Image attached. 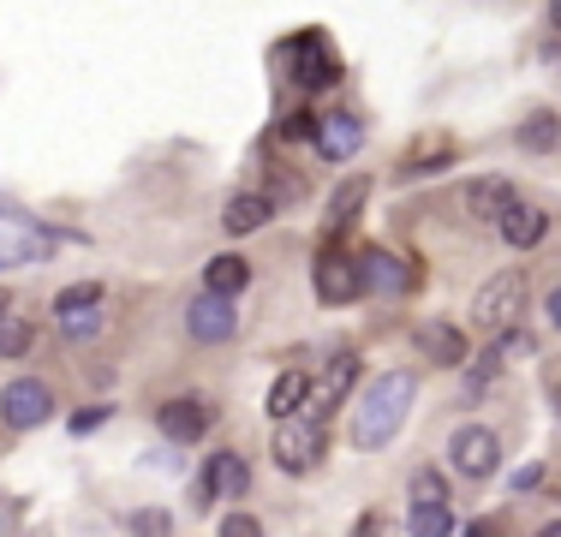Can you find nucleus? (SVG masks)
<instances>
[{
	"instance_id": "f257e3e1",
	"label": "nucleus",
	"mask_w": 561,
	"mask_h": 537,
	"mask_svg": "<svg viewBox=\"0 0 561 537\" xmlns=\"http://www.w3.org/2000/svg\"><path fill=\"white\" fill-rule=\"evenodd\" d=\"M412 376L407 370H389V376H377V382L365 388V400H358V412H353V448H382V442H394V430L407 424V412H412Z\"/></svg>"
},
{
	"instance_id": "f03ea898",
	"label": "nucleus",
	"mask_w": 561,
	"mask_h": 537,
	"mask_svg": "<svg viewBox=\"0 0 561 537\" xmlns=\"http://www.w3.org/2000/svg\"><path fill=\"white\" fill-rule=\"evenodd\" d=\"M275 60H280V72H287L299 90H323V84H335V48H329V36H323V31H299V36H287Z\"/></svg>"
},
{
	"instance_id": "7ed1b4c3",
	"label": "nucleus",
	"mask_w": 561,
	"mask_h": 537,
	"mask_svg": "<svg viewBox=\"0 0 561 537\" xmlns=\"http://www.w3.org/2000/svg\"><path fill=\"white\" fill-rule=\"evenodd\" d=\"M519 311H526V268H502L478 287L472 299V322L478 329H514Z\"/></svg>"
},
{
	"instance_id": "20e7f679",
	"label": "nucleus",
	"mask_w": 561,
	"mask_h": 537,
	"mask_svg": "<svg viewBox=\"0 0 561 537\" xmlns=\"http://www.w3.org/2000/svg\"><path fill=\"white\" fill-rule=\"evenodd\" d=\"M270 448H275L280 472L299 478V472H311V466L323 460V424H317V419H287V424H275Z\"/></svg>"
},
{
	"instance_id": "39448f33",
	"label": "nucleus",
	"mask_w": 561,
	"mask_h": 537,
	"mask_svg": "<svg viewBox=\"0 0 561 537\" xmlns=\"http://www.w3.org/2000/svg\"><path fill=\"white\" fill-rule=\"evenodd\" d=\"M55 412V395H48V382H36V376H19V382L0 388V419L12 430H36Z\"/></svg>"
},
{
	"instance_id": "423d86ee",
	"label": "nucleus",
	"mask_w": 561,
	"mask_h": 537,
	"mask_svg": "<svg viewBox=\"0 0 561 537\" xmlns=\"http://www.w3.org/2000/svg\"><path fill=\"white\" fill-rule=\"evenodd\" d=\"M311 281H317V299H323V305H353L358 293H365V281H358V258H346V251H323Z\"/></svg>"
},
{
	"instance_id": "0eeeda50",
	"label": "nucleus",
	"mask_w": 561,
	"mask_h": 537,
	"mask_svg": "<svg viewBox=\"0 0 561 537\" xmlns=\"http://www.w3.org/2000/svg\"><path fill=\"white\" fill-rule=\"evenodd\" d=\"M448 460L460 466L466 478H490V472H496V460H502V448H496V436H490L484 424H466V430H454Z\"/></svg>"
},
{
	"instance_id": "6e6552de",
	"label": "nucleus",
	"mask_w": 561,
	"mask_h": 537,
	"mask_svg": "<svg viewBox=\"0 0 561 537\" xmlns=\"http://www.w3.org/2000/svg\"><path fill=\"white\" fill-rule=\"evenodd\" d=\"M353 376H358V358H353V353H335V358H329V370H323V382H317L311 395H305L299 419H317V424H323V412H335L341 400H346Z\"/></svg>"
},
{
	"instance_id": "1a4fd4ad",
	"label": "nucleus",
	"mask_w": 561,
	"mask_h": 537,
	"mask_svg": "<svg viewBox=\"0 0 561 537\" xmlns=\"http://www.w3.org/2000/svg\"><path fill=\"white\" fill-rule=\"evenodd\" d=\"M185 329L197 334V341H233L239 317H233V299H216V293H204V299H192V311H185Z\"/></svg>"
},
{
	"instance_id": "9d476101",
	"label": "nucleus",
	"mask_w": 561,
	"mask_h": 537,
	"mask_svg": "<svg viewBox=\"0 0 561 537\" xmlns=\"http://www.w3.org/2000/svg\"><path fill=\"white\" fill-rule=\"evenodd\" d=\"M466 209H472V221H507V215L519 209V192L514 180H502V173H490V180L472 185V197H466Z\"/></svg>"
},
{
	"instance_id": "9b49d317",
	"label": "nucleus",
	"mask_w": 561,
	"mask_h": 537,
	"mask_svg": "<svg viewBox=\"0 0 561 537\" xmlns=\"http://www.w3.org/2000/svg\"><path fill=\"white\" fill-rule=\"evenodd\" d=\"M156 419H162V436H173V442H197L209 424H216V412H209V400H168Z\"/></svg>"
},
{
	"instance_id": "f8f14e48",
	"label": "nucleus",
	"mask_w": 561,
	"mask_h": 537,
	"mask_svg": "<svg viewBox=\"0 0 561 537\" xmlns=\"http://www.w3.org/2000/svg\"><path fill=\"white\" fill-rule=\"evenodd\" d=\"M358 144H365V126H358L353 114L317 119V150H323V161H353Z\"/></svg>"
},
{
	"instance_id": "ddd939ff",
	"label": "nucleus",
	"mask_w": 561,
	"mask_h": 537,
	"mask_svg": "<svg viewBox=\"0 0 561 537\" xmlns=\"http://www.w3.org/2000/svg\"><path fill=\"white\" fill-rule=\"evenodd\" d=\"M358 281H365V287H377V293H407L419 275H412L394 251H365V258H358Z\"/></svg>"
},
{
	"instance_id": "4468645a",
	"label": "nucleus",
	"mask_w": 561,
	"mask_h": 537,
	"mask_svg": "<svg viewBox=\"0 0 561 537\" xmlns=\"http://www.w3.org/2000/svg\"><path fill=\"white\" fill-rule=\"evenodd\" d=\"M419 346H424V358H431V365H466V334L454 329V322H424L419 329Z\"/></svg>"
},
{
	"instance_id": "2eb2a0df",
	"label": "nucleus",
	"mask_w": 561,
	"mask_h": 537,
	"mask_svg": "<svg viewBox=\"0 0 561 537\" xmlns=\"http://www.w3.org/2000/svg\"><path fill=\"white\" fill-rule=\"evenodd\" d=\"M275 215V204L263 192H239V197H227V209H221V227L227 233H257L263 221Z\"/></svg>"
},
{
	"instance_id": "dca6fc26",
	"label": "nucleus",
	"mask_w": 561,
	"mask_h": 537,
	"mask_svg": "<svg viewBox=\"0 0 561 537\" xmlns=\"http://www.w3.org/2000/svg\"><path fill=\"white\" fill-rule=\"evenodd\" d=\"M365 197H370V180H365V173H346V180L335 185V197H329V233H346Z\"/></svg>"
},
{
	"instance_id": "f3484780",
	"label": "nucleus",
	"mask_w": 561,
	"mask_h": 537,
	"mask_svg": "<svg viewBox=\"0 0 561 537\" xmlns=\"http://www.w3.org/2000/svg\"><path fill=\"white\" fill-rule=\"evenodd\" d=\"M204 287L216 293V299H233V293H245L251 287V263L245 258H209V268H204Z\"/></svg>"
},
{
	"instance_id": "a211bd4d",
	"label": "nucleus",
	"mask_w": 561,
	"mask_h": 537,
	"mask_svg": "<svg viewBox=\"0 0 561 537\" xmlns=\"http://www.w3.org/2000/svg\"><path fill=\"white\" fill-rule=\"evenodd\" d=\"M543 233H550V215H543V209H531V204H519V209L502 221V239H507L514 251H531Z\"/></svg>"
},
{
	"instance_id": "6ab92c4d",
	"label": "nucleus",
	"mask_w": 561,
	"mask_h": 537,
	"mask_svg": "<svg viewBox=\"0 0 561 537\" xmlns=\"http://www.w3.org/2000/svg\"><path fill=\"white\" fill-rule=\"evenodd\" d=\"M43 251H48L43 233H31V227H19V221H0V263H31V258H43Z\"/></svg>"
},
{
	"instance_id": "aec40b11",
	"label": "nucleus",
	"mask_w": 561,
	"mask_h": 537,
	"mask_svg": "<svg viewBox=\"0 0 561 537\" xmlns=\"http://www.w3.org/2000/svg\"><path fill=\"white\" fill-rule=\"evenodd\" d=\"M209 490L227 495V502H233V495H245L251 490V466L239 460V454H216V460H209Z\"/></svg>"
},
{
	"instance_id": "412c9836",
	"label": "nucleus",
	"mask_w": 561,
	"mask_h": 537,
	"mask_svg": "<svg viewBox=\"0 0 561 537\" xmlns=\"http://www.w3.org/2000/svg\"><path fill=\"white\" fill-rule=\"evenodd\" d=\"M305 395H311V382H305L299 370H287L280 382L270 388V419L275 424H287V419H299V407H305Z\"/></svg>"
},
{
	"instance_id": "4be33fe9",
	"label": "nucleus",
	"mask_w": 561,
	"mask_h": 537,
	"mask_svg": "<svg viewBox=\"0 0 561 537\" xmlns=\"http://www.w3.org/2000/svg\"><path fill=\"white\" fill-rule=\"evenodd\" d=\"M556 144H561V119L550 114V107H538V114H526V119H519V150H556Z\"/></svg>"
},
{
	"instance_id": "5701e85b",
	"label": "nucleus",
	"mask_w": 561,
	"mask_h": 537,
	"mask_svg": "<svg viewBox=\"0 0 561 537\" xmlns=\"http://www.w3.org/2000/svg\"><path fill=\"white\" fill-rule=\"evenodd\" d=\"M96 305H102V287L96 281H78V287H66L55 299V317H78V311H96Z\"/></svg>"
},
{
	"instance_id": "b1692460",
	"label": "nucleus",
	"mask_w": 561,
	"mask_h": 537,
	"mask_svg": "<svg viewBox=\"0 0 561 537\" xmlns=\"http://www.w3.org/2000/svg\"><path fill=\"white\" fill-rule=\"evenodd\" d=\"M24 353H31V322L0 317V358H24Z\"/></svg>"
},
{
	"instance_id": "393cba45",
	"label": "nucleus",
	"mask_w": 561,
	"mask_h": 537,
	"mask_svg": "<svg viewBox=\"0 0 561 537\" xmlns=\"http://www.w3.org/2000/svg\"><path fill=\"white\" fill-rule=\"evenodd\" d=\"M412 502L419 507H448V483L436 472H412Z\"/></svg>"
},
{
	"instance_id": "a878e982",
	"label": "nucleus",
	"mask_w": 561,
	"mask_h": 537,
	"mask_svg": "<svg viewBox=\"0 0 561 537\" xmlns=\"http://www.w3.org/2000/svg\"><path fill=\"white\" fill-rule=\"evenodd\" d=\"M454 519L448 507H412V537H448Z\"/></svg>"
},
{
	"instance_id": "bb28decb",
	"label": "nucleus",
	"mask_w": 561,
	"mask_h": 537,
	"mask_svg": "<svg viewBox=\"0 0 561 537\" xmlns=\"http://www.w3.org/2000/svg\"><path fill=\"white\" fill-rule=\"evenodd\" d=\"M168 532H173L168 507H144V514L131 519V537H168Z\"/></svg>"
},
{
	"instance_id": "cd10ccee",
	"label": "nucleus",
	"mask_w": 561,
	"mask_h": 537,
	"mask_svg": "<svg viewBox=\"0 0 561 537\" xmlns=\"http://www.w3.org/2000/svg\"><path fill=\"white\" fill-rule=\"evenodd\" d=\"M60 334H66V341H90V334H102V317H96V311L60 317Z\"/></svg>"
},
{
	"instance_id": "c85d7f7f",
	"label": "nucleus",
	"mask_w": 561,
	"mask_h": 537,
	"mask_svg": "<svg viewBox=\"0 0 561 537\" xmlns=\"http://www.w3.org/2000/svg\"><path fill=\"white\" fill-rule=\"evenodd\" d=\"M221 537H263V532H257V519H251V514H227Z\"/></svg>"
},
{
	"instance_id": "c756f323",
	"label": "nucleus",
	"mask_w": 561,
	"mask_h": 537,
	"mask_svg": "<svg viewBox=\"0 0 561 537\" xmlns=\"http://www.w3.org/2000/svg\"><path fill=\"white\" fill-rule=\"evenodd\" d=\"M353 537H400L394 526H389V519H382V514H365V519H358V526H353Z\"/></svg>"
},
{
	"instance_id": "7c9ffc66",
	"label": "nucleus",
	"mask_w": 561,
	"mask_h": 537,
	"mask_svg": "<svg viewBox=\"0 0 561 537\" xmlns=\"http://www.w3.org/2000/svg\"><path fill=\"white\" fill-rule=\"evenodd\" d=\"M102 419H108V407H84V412H72V430H78V436H90Z\"/></svg>"
},
{
	"instance_id": "2f4dec72",
	"label": "nucleus",
	"mask_w": 561,
	"mask_h": 537,
	"mask_svg": "<svg viewBox=\"0 0 561 537\" xmlns=\"http://www.w3.org/2000/svg\"><path fill=\"white\" fill-rule=\"evenodd\" d=\"M466 537H502L496 519H478V526H466Z\"/></svg>"
},
{
	"instance_id": "473e14b6",
	"label": "nucleus",
	"mask_w": 561,
	"mask_h": 537,
	"mask_svg": "<svg viewBox=\"0 0 561 537\" xmlns=\"http://www.w3.org/2000/svg\"><path fill=\"white\" fill-rule=\"evenodd\" d=\"M550 322H556V329H561V287L550 293Z\"/></svg>"
},
{
	"instance_id": "72a5a7b5",
	"label": "nucleus",
	"mask_w": 561,
	"mask_h": 537,
	"mask_svg": "<svg viewBox=\"0 0 561 537\" xmlns=\"http://www.w3.org/2000/svg\"><path fill=\"white\" fill-rule=\"evenodd\" d=\"M538 537H561V519H556V526H543V532H538Z\"/></svg>"
},
{
	"instance_id": "f704fd0d",
	"label": "nucleus",
	"mask_w": 561,
	"mask_h": 537,
	"mask_svg": "<svg viewBox=\"0 0 561 537\" xmlns=\"http://www.w3.org/2000/svg\"><path fill=\"white\" fill-rule=\"evenodd\" d=\"M550 24H556V31H561V7H550Z\"/></svg>"
},
{
	"instance_id": "c9c22d12",
	"label": "nucleus",
	"mask_w": 561,
	"mask_h": 537,
	"mask_svg": "<svg viewBox=\"0 0 561 537\" xmlns=\"http://www.w3.org/2000/svg\"><path fill=\"white\" fill-rule=\"evenodd\" d=\"M0 317H7V293H0Z\"/></svg>"
},
{
	"instance_id": "e433bc0d",
	"label": "nucleus",
	"mask_w": 561,
	"mask_h": 537,
	"mask_svg": "<svg viewBox=\"0 0 561 537\" xmlns=\"http://www.w3.org/2000/svg\"><path fill=\"white\" fill-rule=\"evenodd\" d=\"M556 400H561V395H556Z\"/></svg>"
}]
</instances>
